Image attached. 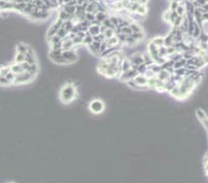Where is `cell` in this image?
<instances>
[{
	"label": "cell",
	"mask_w": 208,
	"mask_h": 183,
	"mask_svg": "<svg viewBox=\"0 0 208 183\" xmlns=\"http://www.w3.org/2000/svg\"><path fill=\"white\" fill-rule=\"evenodd\" d=\"M60 100L63 103H70L77 97V89L73 84H66L62 87L59 94Z\"/></svg>",
	"instance_id": "obj_1"
},
{
	"label": "cell",
	"mask_w": 208,
	"mask_h": 183,
	"mask_svg": "<svg viewBox=\"0 0 208 183\" xmlns=\"http://www.w3.org/2000/svg\"><path fill=\"white\" fill-rule=\"evenodd\" d=\"M35 75H32L28 72H23L20 74H17L15 76V80H14V84H22V83H27L32 81Z\"/></svg>",
	"instance_id": "obj_2"
},
{
	"label": "cell",
	"mask_w": 208,
	"mask_h": 183,
	"mask_svg": "<svg viewBox=\"0 0 208 183\" xmlns=\"http://www.w3.org/2000/svg\"><path fill=\"white\" fill-rule=\"evenodd\" d=\"M89 110L93 114H101L105 110V105L101 99H93L89 103Z\"/></svg>",
	"instance_id": "obj_3"
},
{
	"label": "cell",
	"mask_w": 208,
	"mask_h": 183,
	"mask_svg": "<svg viewBox=\"0 0 208 183\" xmlns=\"http://www.w3.org/2000/svg\"><path fill=\"white\" fill-rule=\"evenodd\" d=\"M134 81H135V83L137 85L140 87V89H143L145 87H147L148 78L144 74H138L135 78H134Z\"/></svg>",
	"instance_id": "obj_4"
},
{
	"label": "cell",
	"mask_w": 208,
	"mask_h": 183,
	"mask_svg": "<svg viewBox=\"0 0 208 183\" xmlns=\"http://www.w3.org/2000/svg\"><path fill=\"white\" fill-rule=\"evenodd\" d=\"M148 55L150 56V58L152 59L153 61L158 60V59L159 58V55H158V48L154 46L151 41H150L149 44H148Z\"/></svg>",
	"instance_id": "obj_5"
},
{
	"label": "cell",
	"mask_w": 208,
	"mask_h": 183,
	"mask_svg": "<svg viewBox=\"0 0 208 183\" xmlns=\"http://www.w3.org/2000/svg\"><path fill=\"white\" fill-rule=\"evenodd\" d=\"M62 56H63V58L67 61V63H72L74 61L77 60V55L73 49L72 50H63L62 51Z\"/></svg>",
	"instance_id": "obj_6"
},
{
	"label": "cell",
	"mask_w": 208,
	"mask_h": 183,
	"mask_svg": "<svg viewBox=\"0 0 208 183\" xmlns=\"http://www.w3.org/2000/svg\"><path fill=\"white\" fill-rule=\"evenodd\" d=\"M129 59H130V63H132V65L134 67H137V66H139V65H141V64L144 63V57L141 54H139V53L133 55L132 57L129 58Z\"/></svg>",
	"instance_id": "obj_7"
},
{
	"label": "cell",
	"mask_w": 208,
	"mask_h": 183,
	"mask_svg": "<svg viewBox=\"0 0 208 183\" xmlns=\"http://www.w3.org/2000/svg\"><path fill=\"white\" fill-rule=\"evenodd\" d=\"M25 62H27L28 64L36 63V59H35V56H34L33 50H31L30 48L28 49L26 54H25Z\"/></svg>",
	"instance_id": "obj_8"
},
{
	"label": "cell",
	"mask_w": 208,
	"mask_h": 183,
	"mask_svg": "<svg viewBox=\"0 0 208 183\" xmlns=\"http://www.w3.org/2000/svg\"><path fill=\"white\" fill-rule=\"evenodd\" d=\"M94 16H95V21L98 22L99 24H102V22L109 17L107 12H102V10H98V12L94 14Z\"/></svg>",
	"instance_id": "obj_9"
},
{
	"label": "cell",
	"mask_w": 208,
	"mask_h": 183,
	"mask_svg": "<svg viewBox=\"0 0 208 183\" xmlns=\"http://www.w3.org/2000/svg\"><path fill=\"white\" fill-rule=\"evenodd\" d=\"M10 72H14L15 75H17V74H20V72H25V70H24V67H23L22 63H16L15 62L13 65H10Z\"/></svg>",
	"instance_id": "obj_10"
},
{
	"label": "cell",
	"mask_w": 208,
	"mask_h": 183,
	"mask_svg": "<svg viewBox=\"0 0 208 183\" xmlns=\"http://www.w3.org/2000/svg\"><path fill=\"white\" fill-rule=\"evenodd\" d=\"M135 14H137V15H139V16H142V17L147 16V14H148L147 4H140L138 6V8H137V10H136Z\"/></svg>",
	"instance_id": "obj_11"
},
{
	"label": "cell",
	"mask_w": 208,
	"mask_h": 183,
	"mask_svg": "<svg viewBox=\"0 0 208 183\" xmlns=\"http://www.w3.org/2000/svg\"><path fill=\"white\" fill-rule=\"evenodd\" d=\"M106 43L108 45V47H115V46H117L119 43H120V41H119V38H118L117 35H114V36H112V37L107 38Z\"/></svg>",
	"instance_id": "obj_12"
},
{
	"label": "cell",
	"mask_w": 208,
	"mask_h": 183,
	"mask_svg": "<svg viewBox=\"0 0 208 183\" xmlns=\"http://www.w3.org/2000/svg\"><path fill=\"white\" fill-rule=\"evenodd\" d=\"M72 15H70V14H67L66 12H64L63 10H61L60 12H59V16H58V19H60L62 22H65V21H68V20H72L73 19Z\"/></svg>",
	"instance_id": "obj_13"
},
{
	"label": "cell",
	"mask_w": 208,
	"mask_h": 183,
	"mask_svg": "<svg viewBox=\"0 0 208 183\" xmlns=\"http://www.w3.org/2000/svg\"><path fill=\"white\" fill-rule=\"evenodd\" d=\"M28 49H29V47H27L25 44H19L18 46H17V53H22V54H26Z\"/></svg>",
	"instance_id": "obj_14"
},
{
	"label": "cell",
	"mask_w": 208,
	"mask_h": 183,
	"mask_svg": "<svg viewBox=\"0 0 208 183\" xmlns=\"http://www.w3.org/2000/svg\"><path fill=\"white\" fill-rule=\"evenodd\" d=\"M151 43L154 45V46L159 48V47L164 46V37H162V36H156V37L152 39Z\"/></svg>",
	"instance_id": "obj_15"
},
{
	"label": "cell",
	"mask_w": 208,
	"mask_h": 183,
	"mask_svg": "<svg viewBox=\"0 0 208 183\" xmlns=\"http://www.w3.org/2000/svg\"><path fill=\"white\" fill-rule=\"evenodd\" d=\"M115 32L116 31H115L114 28H106V30L102 32V34L105 35V37H106V39H107V38H110V37H112V36L115 35Z\"/></svg>",
	"instance_id": "obj_16"
},
{
	"label": "cell",
	"mask_w": 208,
	"mask_h": 183,
	"mask_svg": "<svg viewBox=\"0 0 208 183\" xmlns=\"http://www.w3.org/2000/svg\"><path fill=\"white\" fill-rule=\"evenodd\" d=\"M10 72V65L0 66V76H1V77H5Z\"/></svg>",
	"instance_id": "obj_17"
},
{
	"label": "cell",
	"mask_w": 208,
	"mask_h": 183,
	"mask_svg": "<svg viewBox=\"0 0 208 183\" xmlns=\"http://www.w3.org/2000/svg\"><path fill=\"white\" fill-rule=\"evenodd\" d=\"M25 61V54H22V53H17L15 56V62L16 63H22Z\"/></svg>",
	"instance_id": "obj_18"
},
{
	"label": "cell",
	"mask_w": 208,
	"mask_h": 183,
	"mask_svg": "<svg viewBox=\"0 0 208 183\" xmlns=\"http://www.w3.org/2000/svg\"><path fill=\"white\" fill-rule=\"evenodd\" d=\"M130 27L132 28L133 32H142V26L138 23H130Z\"/></svg>",
	"instance_id": "obj_19"
},
{
	"label": "cell",
	"mask_w": 208,
	"mask_h": 183,
	"mask_svg": "<svg viewBox=\"0 0 208 183\" xmlns=\"http://www.w3.org/2000/svg\"><path fill=\"white\" fill-rule=\"evenodd\" d=\"M179 5V1L177 0H171L170 1V4H169V10L171 12H173V10H176V8Z\"/></svg>",
	"instance_id": "obj_20"
},
{
	"label": "cell",
	"mask_w": 208,
	"mask_h": 183,
	"mask_svg": "<svg viewBox=\"0 0 208 183\" xmlns=\"http://www.w3.org/2000/svg\"><path fill=\"white\" fill-rule=\"evenodd\" d=\"M85 20L90 23H93L95 21V16L94 14H91V13H86L85 14Z\"/></svg>",
	"instance_id": "obj_21"
},
{
	"label": "cell",
	"mask_w": 208,
	"mask_h": 183,
	"mask_svg": "<svg viewBox=\"0 0 208 183\" xmlns=\"http://www.w3.org/2000/svg\"><path fill=\"white\" fill-rule=\"evenodd\" d=\"M170 17H171V10H166L164 14H163V19H164V21L165 22H167L168 24H169V22H170Z\"/></svg>",
	"instance_id": "obj_22"
},
{
	"label": "cell",
	"mask_w": 208,
	"mask_h": 183,
	"mask_svg": "<svg viewBox=\"0 0 208 183\" xmlns=\"http://www.w3.org/2000/svg\"><path fill=\"white\" fill-rule=\"evenodd\" d=\"M10 84L11 83L7 80L6 78H5V77H1V76H0V85H2V86H8V85H10Z\"/></svg>",
	"instance_id": "obj_23"
},
{
	"label": "cell",
	"mask_w": 208,
	"mask_h": 183,
	"mask_svg": "<svg viewBox=\"0 0 208 183\" xmlns=\"http://www.w3.org/2000/svg\"><path fill=\"white\" fill-rule=\"evenodd\" d=\"M197 115H198V118H199V120H200V121L204 120L205 118H207L206 114H205V112L202 111V110H198V111H197Z\"/></svg>",
	"instance_id": "obj_24"
},
{
	"label": "cell",
	"mask_w": 208,
	"mask_h": 183,
	"mask_svg": "<svg viewBox=\"0 0 208 183\" xmlns=\"http://www.w3.org/2000/svg\"><path fill=\"white\" fill-rule=\"evenodd\" d=\"M202 20H203V21H208V13L202 14Z\"/></svg>",
	"instance_id": "obj_25"
},
{
	"label": "cell",
	"mask_w": 208,
	"mask_h": 183,
	"mask_svg": "<svg viewBox=\"0 0 208 183\" xmlns=\"http://www.w3.org/2000/svg\"><path fill=\"white\" fill-rule=\"evenodd\" d=\"M70 1H72V0H63V1H62V4H67V3H70Z\"/></svg>",
	"instance_id": "obj_26"
},
{
	"label": "cell",
	"mask_w": 208,
	"mask_h": 183,
	"mask_svg": "<svg viewBox=\"0 0 208 183\" xmlns=\"http://www.w3.org/2000/svg\"><path fill=\"white\" fill-rule=\"evenodd\" d=\"M207 176H208V171H207Z\"/></svg>",
	"instance_id": "obj_27"
}]
</instances>
